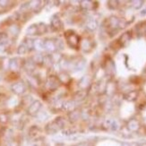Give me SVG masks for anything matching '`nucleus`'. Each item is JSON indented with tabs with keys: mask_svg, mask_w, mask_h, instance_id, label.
I'll return each mask as SVG.
<instances>
[{
	"mask_svg": "<svg viewBox=\"0 0 146 146\" xmlns=\"http://www.w3.org/2000/svg\"><path fill=\"white\" fill-rule=\"evenodd\" d=\"M65 37L69 47L72 48H77L80 44V37L77 34L74 33L73 31H67L65 33Z\"/></svg>",
	"mask_w": 146,
	"mask_h": 146,
	"instance_id": "f257e3e1",
	"label": "nucleus"
},
{
	"mask_svg": "<svg viewBox=\"0 0 146 146\" xmlns=\"http://www.w3.org/2000/svg\"><path fill=\"white\" fill-rule=\"evenodd\" d=\"M60 85H61V84H60V82L58 78V76L50 75L47 78V81H46L47 90H48L50 92H55V91L58 90Z\"/></svg>",
	"mask_w": 146,
	"mask_h": 146,
	"instance_id": "f03ea898",
	"label": "nucleus"
},
{
	"mask_svg": "<svg viewBox=\"0 0 146 146\" xmlns=\"http://www.w3.org/2000/svg\"><path fill=\"white\" fill-rule=\"evenodd\" d=\"M11 91L16 95H23L26 92V84L23 81H18L11 84Z\"/></svg>",
	"mask_w": 146,
	"mask_h": 146,
	"instance_id": "7ed1b4c3",
	"label": "nucleus"
},
{
	"mask_svg": "<svg viewBox=\"0 0 146 146\" xmlns=\"http://www.w3.org/2000/svg\"><path fill=\"white\" fill-rule=\"evenodd\" d=\"M42 108V103L40 100H34L28 108H27V113L28 115L31 117H36L37 114L39 113Z\"/></svg>",
	"mask_w": 146,
	"mask_h": 146,
	"instance_id": "20e7f679",
	"label": "nucleus"
},
{
	"mask_svg": "<svg viewBox=\"0 0 146 146\" xmlns=\"http://www.w3.org/2000/svg\"><path fill=\"white\" fill-rule=\"evenodd\" d=\"M20 61H22V59L18 58H11L9 60V62H8V67H9V69L13 73L18 72L23 67V62H20Z\"/></svg>",
	"mask_w": 146,
	"mask_h": 146,
	"instance_id": "39448f33",
	"label": "nucleus"
},
{
	"mask_svg": "<svg viewBox=\"0 0 146 146\" xmlns=\"http://www.w3.org/2000/svg\"><path fill=\"white\" fill-rule=\"evenodd\" d=\"M59 131H61V130L58 127V125H56V123L55 122V120H52V121L48 122L46 125V126H45V132H46V134H48L49 135L58 134Z\"/></svg>",
	"mask_w": 146,
	"mask_h": 146,
	"instance_id": "423d86ee",
	"label": "nucleus"
},
{
	"mask_svg": "<svg viewBox=\"0 0 146 146\" xmlns=\"http://www.w3.org/2000/svg\"><path fill=\"white\" fill-rule=\"evenodd\" d=\"M44 48L49 53H55L58 51L55 39H46L44 40Z\"/></svg>",
	"mask_w": 146,
	"mask_h": 146,
	"instance_id": "0eeeda50",
	"label": "nucleus"
},
{
	"mask_svg": "<svg viewBox=\"0 0 146 146\" xmlns=\"http://www.w3.org/2000/svg\"><path fill=\"white\" fill-rule=\"evenodd\" d=\"M50 26H51L53 31H58L62 29V27H63L62 22L58 15H55L51 17V20H50Z\"/></svg>",
	"mask_w": 146,
	"mask_h": 146,
	"instance_id": "6e6552de",
	"label": "nucleus"
},
{
	"mask_svg": "<svg viewBox=\"0 0 146 146\" xmlns=\"http://www.w3.org/2000/svg\"><path fill=\"white\" fill-rule=\"evenodd\" d=\"M44 3H46V2H44V1H37V0H34V1H31V2H29L30 10L33 11L35 13L40 12L43 8V6L45 5H42Z\"/></svg>",
	"mask_w": 146,
	"mask_h": 146,
	"instance_id": "1a4fd4ad",
	"label": "nucleus"
},
{
	"mask_svg": "<svg viewBox=\"0 0 146 146\" xmlns=\"http://www.w3.org/2000/svg\"><path fill=\"white\" fill-rule=\"evenodd\" d=\"M58 78L60 82V84H68L71 82V76L66 71H62L58 74Z\"/></svg>",
	"mask_w": 146,
	"mask_h": 146,
	"instance_id": "9d476101",
	"label": "nucleus"
},
{
	"mask_svg": "<svg viewBox=\"0 0 146 146\" xmlns=\"http://www.w3.org/2000/svg\"><path fill=\"white\" fill-rule=\"evenodd\" d=\"M126 128L129 130V132H137L140 129V123L136 119H130L126 125Z\"/></svg>",
	"mask_w": 146,
	"mask_h": 146,
	"instance_id": "9b49d317",
	"label": "nucleus"
},
{
	"mask_svg": "<svg viewBox=\"0 0 146 146\" xmlns=\"http://www.w3.org/2000/svg\"><path fill=\"white\" fill-rule=\"evenodd\" d=\"M21 31V28L20 26H19L18 24L16 23H12L9 25L8 27V33L13 37V38H16L19 33H20Z\"/></svg>",
	"mask_w": 146,
	"mask_h": 146,
	"instance_id": "f8f14e48",
	"label": "nucleus"
},
{
	"mask_svg": "<svg viewBox=\"0 0 146 146\" xmlns=\"http://www.w3.org/2000/svg\"><path fill=\"white\" fill-rule=\"evenodd\" d=\"M29 136L33 140L40 138V129L37 125L31 126L29 130Z\"/></svg>",
	"mask_w": 146,
	"mask_h": 146,
	"instance_id": "ddd939ff",
	"label": "nucleus"
},
{
	"mask_svg": "<svg viewBox=\"0 0 146 146\" xmlns=\"http://www.w3.org/2000/svg\"><path fill=\"white\" fill-rule=\"evenodd\" d=\"M23 67L25 69V71H26L27 73L29 74H31L36 68V65L33 63V61L31 60V58L28 59V60H25L23 62Z\"/></svg>",
	"mask_w": 146,
	"mask_h": 146,
	"instance_id": "4468645a",
	"label": "nucleus"
},
{
	"mask_svg": "<svg viewBox=\"0 0 146 146\" xmlns=\"http://www.w3.org/2000/svg\"><path fill=\"white\" fill-rule=\"evenodd\" d=\"M62 110L64 111H66V112H71L73 110H75V102L74 100H66L65 102H63V105H62Z\"/></svg>",
	"mask_w": 146,
	"mask_h": 146,
	"instance_id": "2eb2a0df",
	"label": "nucleus"
},
{
	"mask_svg": "<svg viewBox=\"0 0 146 146\" xmlns=\"http://www.w3.org/2000/svg\"><path fill=\"white\" fill-rule=\"evenodd\" d=\"M81 118V112L78 110H73L68 113V121L70 123H75Z\"/></svg>",
	"mask_w": 146,
	"mask_h": 146,
	"instance_id": "dca6fc26",
	"label": "nucleus"
},
{
	"mask_svg": "<svg viewBox=\"0 0 146 146\" xmlns=\"http://www.w3.org/2000/svg\"><path fill=\"white\" fill-rule=\"evenodd\" d=\"M33 49H35L36 51L40 52L42 50H44V40L41 39H36L33 41Z\"/></svg>",
	"mask_w": 146,
	"mask_h": 146,
	"instance_id": "f3484780",
	"label": "nucleus"
},
{
	"mask_svg": "<svg viewBox=\"0 0 146 146\" xmlns=\"http://www.w3.org/2000/svg\"><path fill=\"white\" fill-rule=\"evenodd\" d=\"M31 60L36 66L43 65V60H44V56L41 53H37L31 56Z\"/></svg>",
	"mask_w": 146,
	"mask_h": 146,
	"instance_id": "a211bd4d",
	"label": "nucleus"
},
{
	"mask_svg": "<svg viewBox=\"0 0 146 146\" xmlns=\"http://www.w3.org/2000/svg\"><path fill=\"white\" fill-rule=\"evenodd\" d=\"M26 34L30 37L34 36L38 34V28H37V24H31L30 26L26 29Z\"/></svg>",
	"mask_w": 146,
	"mask_h": 146,
	"instance_id": "6ab92c4d",
	"label": "nucleus"
},
{
	"mask_svg": "<svg viewBox=\"0 0 146 146\" xmlns=\"http://www.w3.org/2000/svg\"><path fill=\"white\" fill-rule=\"evenodd\" d=\"M37 28H38V34L42 35L48 33V26L46 23H40L37 24Z\"/></svg>",
	"mask_w": 146,
	"mask_h": 146,
	"instance_id": "aec40b11",
	"label": "nucleus"
},
{
	"mask_svg": "<svg viewBox=\"0 0 146 146\" xmlns=\"http://www.w3.org/2000/svg\"><path fill=\"white\" fill-rule=\"evenodd\" d=\"M54 120H55V122L56 123V125H58V127L60 128V130H62V129H64V128L66 127V120L64 117H58Z\"/></svg>",
	"mask_w": 146,
	"mask_h": 146,
	"instance_id": "412c9836",
	"label": "nucleus"
},
{
	"mask_svg": "<svg viewBox=\"0 0 146 146\" xmlns=\"http://www.w3.org/2000/svg\"><path fill=\"white\" fill-rule=\"evenodd\" d=\"M81 47H82V49L84 50V52H89L91 49V41L89 40H82V42H81Z\"/></svg>",
	"mask_w": 146,
	"mask_h": 146,
	"instance_id": "4be33fe9",
	"label": "nucleus"
},
{
	"mask_svg": "<svg viewBox=\"0 0 146 146\" xmlns=\"http://www.w3.org/2000/svg\"><path fill=\"white\" fill-rule=\"evenodd\" d=\"M8 40V34L3 33V31H0V46H5V44H7Z\"/></svg>",
	"mask_w": 146,
	"mask_h": 146,
	"instance_id": "5701e85b",
	"label": "nucleus"
},
{
	"mask_svg": "<svg viewBox=\"0 0 146 146\" xmlns=\"http://www.w3.org/2000/svg\"><path fill=\"white\" fill-rule=\"evenodd\" d=\"M9 116L8 114L5 112V111H0V123L5 125V124H7L8 121H9Z\"/></svg>",
	"mask_w": 146,
	"mask_h": 146,
	"instance_id": "b1692460",
	"label": "nucleus"
},
{
	"mask_svg": "<svg viewBox=\"0 0 146 146\" xmlns=\"http://www.w3.org/2000/svg\"><path fill=\"white\" fill-rule=\"evenodd\" d=\"M27 52H29V49L27 48V47L25 46V44L23 42L17 48V54L18 55H25Z\"/></svg>",
	"mask_w": 146,
	"mask_h": 146,
	"instance_id": "393cba45",
	"label": "nucleus"
},
{
	"mask_svg": "<svg viewBox=\"0 0 146 146\" xmlns=\"http://www.w3.org/2000/svg\"><path fill=\"white\" fill-rule=\"evenodd\" d=\"M89 84H90V78H89L88 75H85L79 82V86L81 88H86L87 86H89Z\"/></svg>",
	"mask_w": 146,
	"mask_h": 146,
	"instance_id": "a878e982",
	"label": "nucleus"
},
{
	"mask_svg": "<svg viewBox=\"0 0 146 146\" xmlns=\"http://www.w3.org/2000/svg\"><path fill=\"white\" fill-rule=\"evenodd\" d=\"M36 117L40 120V121L43 122V121H45V120H47L48 118V113L46 111H40L39 113L37 114V116Z\"/></svg>",
	"mask_w": 146,
	"mask_h": 146,
	"instance_id": "bb28decb",
	"label": "nucleus"
},
{
	"mask_svg": "<svg viewBox=\"0 0 146 146\" xmlns=\"http://www.w3.org/2000/svg\"><path fill=\"white\" fill-rule=\"evenodd\" d=\"M33 41H34V40L31 39V38H26V39H24V40H23V43L29 49V51L33 49Z\"/></svg>",
	"mask_w": 146,
	"mask_h": 146,
	"instance_id": "cd10ccee",
	"label": "nucleus"
},
{
	"mask_svg": "<svg viewBox=\"0 0 146 146\" xmlns=\"http://www.w3.org/2000/svg\"><path fill=\"white\" fill-rule=\"evenodd\" d=\"M33 99L31 96H30V95H27V96H24L23 98V105H27L28 107L33 102Z\"/></svg>",
	"mask_w": 146,
	"mask_h": 146,
	"instance_id": "c85d7f7f",
	"label": "nucleus"
},
{
	"mask_svg": "<svg viewBox=\"0 0 146 146\" xmlns=\"http://www.w3.org/2000/svg\"><path fill=\"white\" fill-rule=\"evenodd\" d=\"M80 5H81V7L82 9H84V10H90L91 7H92V2L90 1H82L80 2Z\"/></svg>",
	"mask_w": 146,
	"mask_h": 146,
	"instance_id": "c756f323",
	"label": "nucleus"
},
{
	"mask_svg": "<svg viewBox=\"0 0 146 146\" xmlns=\"http://www.w3.org/2000/svg\"><path fill=\"white\" fill-rule=\"evenodd\" d=\"M55 41H56V48H58V50L64 48V42H63L62 40L56 38V39H55Z\"/></svg>",
	"mask_w": 146,
	"mask_h": 146,
	"instance_id": "7c9ffc66",
	"label": "nucleus"
},
{
	"mask_svg": "<svg viewBox=\"0 0 146 146\" xmlns=\"http://www.w3.org/2000/svg\"><path fill=\"white\" fill-rule=\"evenodd\" d=\"M5 146H20V144H19V143L17 141L11 139V140H8L7 141V143H6Z\"/></svg>",
	"mask_w": 146,
	"mask_h": 146,
	"instance_id": "2f4dec72",
	"label": "nucleus"
},
{
	"mask_svg": "<svg viewBox=\"0 0 146 146\" xmlns=\"http://www.w3.org/2000/svg\"><path fill=\"white\" fill-rule=\"evenodd\" d=\"M97 26V23L95 21H92V22H89L87 24V27L90 29V30H95Z\"/></svg>",
	"mask_w": 146,
	"mask_h": 146,
	"instance_id": "473e14b6",
	"label": "nucleus"
},
{
	"mask_svg": "<svg viewBox=\"0 0 146 146\" xmlns=\"http://www.w3.org/2000/svg\"><path fill=\"white\" fill-rule=\"evenodd\" d=\"M9 4H10V2L7 1V0H0V7H2V8L7 7Z\"/></svg>",
	"mask_w": 146,
	"mask_h": 146,
	"instance_id": "72a5a7b5",
	"label": "nucleus"
},
{
	"mask_svg": "<svg viewBox=\"0 0 146 146\" xmlns=\"http://www.w3.org/2000/svg\"><path fill=\"white\" fill-rule=\"evenodd\" d=\"M122 146H130V145H129L128 143H123Z\"/></svg>",
	"mask_w": 146,
	"mask_h": 146,
	"instance_id": "f704fd0d",
	"label": "nucleus"
},
{
	"mask_svg": "<svg viewBox=\"0 0 146 146\" xmlns=\"http://www.w3.org/2000/svg\"><path fill=\"white\" fill-rule=\"evenodd\" d=\"M140 146H146V143H143V144H141Z\"/></svg>",
	"mask_w": 146,
	"mask_h": 146,
	"instance_id": "c9c22d12",
	"label": "nucleus"
},
{
	"mask_svg": "<svg viewBox=\"0 0 146 146\" xmlns=\"http://www.w3.org/2000/svg\"><path fill=\"white\" fill-rule=\"evenodd\" d=\"M0 98H1V94H0Z\"/></svg>",
	"mask_w": 146,
	"mask_h": 146,
	"instance_id": "e433bc0d",
	"label": "nucleus"
},
{
	"mask_svg": "<svg viewBox=\"0 0 146 146\" xmlns=\"http://www.w3.org/2000/svg\"><path fill=\"white\" fill-rule=\"evenodd\" d=\"M74 146H76V145H74Z\"/></svg>",
	"mask_w": 146,
	"mask_h": 146,
	"instance_id": "4c0bfd02",
	"label": "nucleus"
}]
</instances>
